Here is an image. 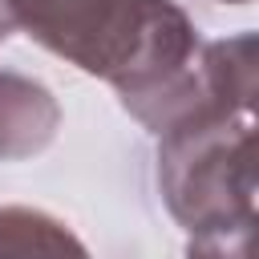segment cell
<instances>
[{"mask_svg":"<svg viewBox=\"0 0 259 259\" xmlns=\"http://www.w3.org/2000/svg\"><path fill=\"white\" fill-rule=\"evenodd\" d=\"M243 255H259V231H255V235L243 243Z\"/></svg>","mask_w":259,"mask_h":259,"instance_id":"cell-7","label":"cell"},{"mask_svg":"<svg viewBox=\"0 0 259 259\" xmlns=\"http://www.w3.org/2000/svg\"><path fill=\"white\" fill-rule=\"evenodd\" d=\"M158 138V186L190 251H243L259 231V97H202Z\"/></svg>","mask_w":259,"mask_h":259,"instance_id":"cell-1","label":"cell"},{"mask_svg":"<svg viewBox=\"0 0 259 259\" xmlns=\"http://www.w3.org/2000/svg\"><path fill=\"white\" fill-rule=\"evenodd\" d=\"M138 8L142 0H12L16 28L93 77H109L125 53Z\"/></svg>","mask_w":259,"mask_h":259,"instance_id":"cell-3","label":"cell"},{"mask_svg":"<svg viewBox=\"0 0 259 259\" xmlns=\"http://www.w3.org/2000/svg\"><path fill=\"white\" fill-rule=\"evenodd\" d=\"M16 32V12H12V0H0V45Z\"/></svg>","mask_w":259,"mask_h":259,"instance_id":"cell-6","label":"cell"},{"mask_svg":"<svg viewBox=\"0 0 259 259\" xmlns=\"http://www.w3.org/2000/svg\"><path fill=\"white\" fill-rule=\"evenodd\" d=\"M57 125H61L57 97L40 81L0 69V162L40 154L57 138Z\"/></svg>","mask_w":259,"mask_h":259,"instance_id":"cell-4","label":"cell"},{"mask_svg":"<svg viewBox=\"0 0 259 259\" xmlns=\"http://www.w3.org/2000/svg\"><path fill=\"white\" fill-rule=\"evenodd\" d=\"M81 255L85 247L49 214L4 206L0 210V255Z\"/></svg>","mask_w":259,"mask_h":259,"instance_id":"cell-5","label":"cell"},{"mask_svg":"<svg viewBox=\"0 0 259 259\" xmlns=\"http://www.w3.org/2000/svg\"><path fill=\"white\" fill-rule=\"evenodd\" d=\"M198 57L202 49L190 16L174 0H142L134 36L105 81L146 130L162 134L206 97Z\"/></svg>","mask_w":259,"mask_h":259,"instance_id":"cell-2","label":"cell"},{"mask_svg":"<svg viewBox=\"0 0 259 259\" xmlns=\"http://www.w3.org/2000/svg\"><path fill=\"white\" fill-rule=\"evenodd\" d=\"M223 4H247V0H223Z\"/></svg>","mask_w":259,"mask_h":259,"instance_id":"cell-8","label":"cell"}]
</instances>
